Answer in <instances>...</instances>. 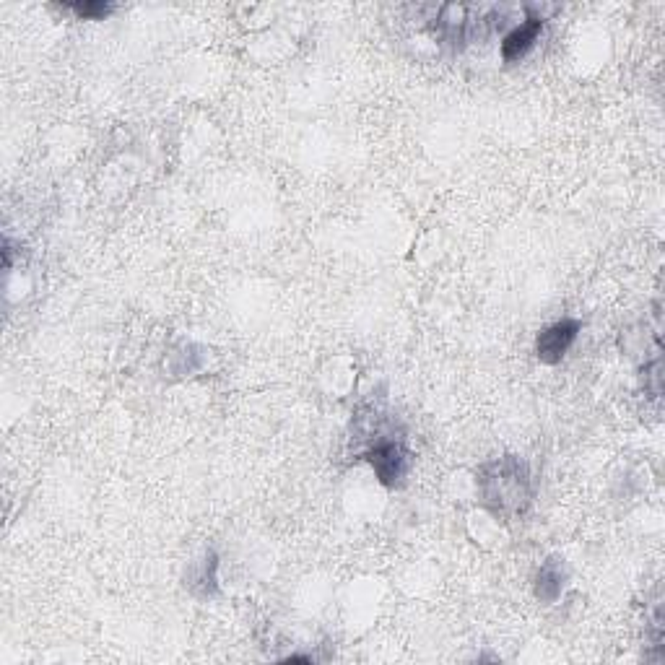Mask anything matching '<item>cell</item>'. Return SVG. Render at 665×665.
Masks as SVG:
<instances>
[{"mask_svg":"<svg viewBox=\"0 0 665 665\" xmlns=\"http://www.w3.org/2000/svg\"><path fill=\"white\" fill-rule=\"evenodd\" d=\"M478 489L486 507L499 517L523 515L533 499L528 465L515 455L486 463L478 471Z\"/></svg>","mask_w":665,"mask_h":665,"instance_id":"obj_1","label":"cell"},{"mask_svg":"<svg viewBox=\"0 0 665 665\" xmlns=\"http://www.w3.org/2000/svg\"><path fill=\"white\" fill-rule=\"evenodd\" d=\"M364 458L369 460L372 471L377 473L382 486L388 489H398V486L406 484L408 473H411V465H414V455L406 447V442L401 440H375L367 447Z\"/></svg>","mask_w":665,"mask_h":665,"instance_id":"obj_2","label":"cell"},{"mask_svg":"<svg viewBox=\"0 0 665 665\" xmlns=\"http://www.w3.org/2000/svg\"><path fill=\"white\" fill-rule=\"evenodd\" d=\"M582 323L580 320H572V317H564L559 323L549 325L546 330L538 333L536 341V356L541 364H559L567 356V351L572 349V343L580 336Z\"/></svg>","mask_w":665,"mask_h":665,"instance_id":"obj_3","label":"cell"},{"mask_svg":"<svg viewBox=\"0 0 665 665\" xmlns=\"http://www.w3.org/2000/svg\"><path fill=\"white\" fill-rule=\"evenodd\" d=\"M543 21H546L543 16H528L523 24L515 26V29L502 39L499 50H502L504 63H517V60L525 58V55L533 50V45H536L543 32Z\"/></svg>","mask_w":665,"mask_h":665,"instance_id":"obj_4","label":"cell"},{"mask_svg":"<svg viewBox=\"0 0 665 665\" xmlns=\"http://www.w3.org/2000/svg\"><path fill=\"white\" fill-rule=\"evenodd\" d=\"M564 585H567V569L559 556H551L541 564L536 575V598L541 603H556L562 598Z\"/></svg>","mask_w":665,"mask_h":665,"instance_id":"obj_5","label":"cell"},{"mask_svg":"<svg viewBox=\"0 0 665 665\" xmlns=\"http://www.w3.org/2000/svg\"><path fill=\"white\" fill-rule=\"evenodd\" d=\"M71 11L81 19H104L115 11V6L112 3H73Z\"/></svg>","mask_w":665,"mask_h":665,"instance_id":"obj_6","label":"cell"},{"mask_svg":"<svg viewBox=\"0 0 665 665\" xmlns=\"http://www.w3.org/2000/svg\"><path fill=\"white\" fill-rule=\"evenodd\" d=\"M284 663H310V658H304V655H291V658H286Z\"/></svg>","mask_w":665,"mask_h":665,"instance_id":"obj_7","label":"cell"}]
</instances>
